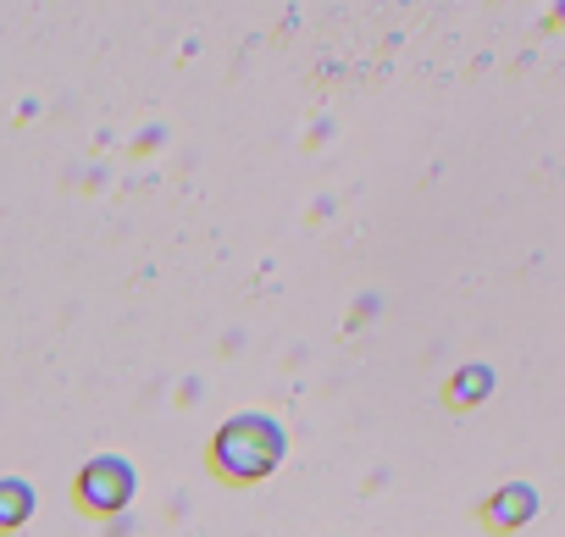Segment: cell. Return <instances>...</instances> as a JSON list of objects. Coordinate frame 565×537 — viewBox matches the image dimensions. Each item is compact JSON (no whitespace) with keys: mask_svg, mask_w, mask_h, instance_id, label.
<instances>
[{"mask_svg":"<svg viewBox=\"0 0 565 537\" xmlns=\"http://www.w3.org/2000/svg\"><path fill=\"white\" fill-rule=\"evenodd\" d=\"M23 509H29L23 487H0V520H23Z\"/></svg>","mask_w":565,"mask_h":537,"instance_id":"3957f363","label":"cell"},{"mask_svg":"<svg viewBox=\"0 0 565 537\" xmlns=\"http://www.w3.org/2000/svg\"><path fill=\"white\" fill-rule=\"evenodd\" d=\"M128 487H134V482H128V471H122L117 460H100V465L84 471V498L100 504V509H117V504L128 498Z\"/></svg>","mask_w":565,"mask_h":537,"instance_id":"7a4b0ae2","label":"cell"},{"mask_svg":"<svg viewBox=\"0 0 565 537\" xmlns=\"http://www.w3.org/2000/svg\"><path fill=\"white\" fill-rule=\"evenodd\" d=\"M277 454H282L277 427H271V421H255V416L222 427V438H216V460H222L233 476H266V471L277 465Z\"/></svg>","mask_w":565,"mask_h":537,"instance_id":"6da1fadb","label":"cell"}]
</instances>
